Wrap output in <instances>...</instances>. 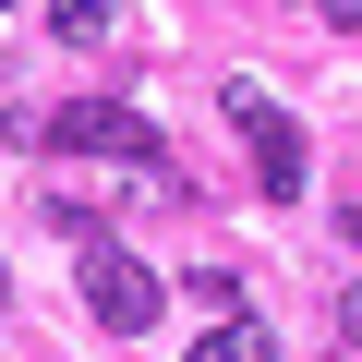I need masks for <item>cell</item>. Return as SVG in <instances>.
Listing matches in <instances>:
<instances>
[{
	"instance_id": "1",
	"label": "cell",
	"mask_w": 362,
	"mask_h": 362,
	"mask_svg": "<svg viewBox=\"0 0 362 362\" xmlns=\"http://www.w3.org/2000/svg\"><path fill=\"white\" fill-rule=\"evenodd\" d=\"M218 109H230V133L254 145V181H266V194L290 206L302 181H314V169H302V133H290V109H278V97H266L254 73H242V85H218Z\"/></svg>"
},
{
	"instance_id": "2",
	"label": "cell",
	"mask_w": 362,
	"mask_h": 362,
	"mask_svg": "<svg viewBox=\"0 0 362 362\" xmlns=\"http://www.w3.org/2000/svg\"><path fill=\"white\" fill-rule=\"evenodd\" d=\"M49 145H61V157H133V169H169L157 133H145V109H121V97H73V109H49Z\"/></svg>"
},
{
	"instance_id": "3",
	"label": "cell",
	"mask_w": 362,
	"mask_h": 362,
	"mask_svg": "<svg viewBox=\"0 0 362 362\" xmlns=\"http://www.w3.org/2000/svg\"><path fill=\"white\" fill-rule=\"evenodd\" d=\"M157 302H169V290H157V266H133V254H109V242L85 254V314H97L109 338H145V326H157Z\"/></svg>"
},
{
	"instance_id": "4",
	"label": "cell",
	"mask_w": 362,
	"mask_h": 362,
	"mask_svg": "<svg viewBox=\"0 0 362 362\" xmlns=\"http://www.w3.org/2000/svg\"><path fill=\"white\" fill-rule=\"evenodd\" d=\"M194 362H278V338H266V314L242 302V314H206V338H194Z\"/></svg>"
},
{
	"instance_id": "5",
	"label": "cell",
	"mask_w": 362,
	"mask_h": 362,
	"mask_svg": "<svg viewBox=\"0 0 362 362\" xmlns=\"http://www.w3.org/2000/svg\"><path fill=\"white\" fill-rule=\"evenodd\" d=\"M49 37L61 49H109L121 37V0H49Z\"/></svg>"
},
{
	"instance_id": "6",
	"label": "cell",
	"mask_w": 362,
	"mask_h": 362,
	"mask_svg": "<svg viewBox=\"0 0 362 362\" xmlns=\"http://www.w3.org/2000/svg\"><path fill=\"white\" fill-rule=\"evenodd\" d=\"M338 326H350V338H362V278H350V290H338Z\"/></svg>"
},
{
	"instance_id": "7",
	"label": "cell",
	"mask_w": 362,
	"mask_h": 362,
	"mask_svg": "<svg viewBox=\"0 0 362 362\" xmlns=\"http://www.w3.org/2000/svg\"><path fill=\"white\" fill-rule=\"evenodd\" d=\"M314 13H326V25H362V0H314Z\"/></svg>"
},
{
	"instance_id": "8",
	"label": "cell",
	"mask_w": 362,
	"mask_h": 362,
	"mask_svg": "<svg viewBox=\"0 0 362 362\" xmlns=\"http://www.w3.org/2000/svg\"><path fill=\"white\" fill-rule=\"evenodd\" d=\"M0 326H13V278H0Z\"/></svg>"
},
{
	"instance_id": "9",
	"label": "cell",
	"mask_w": 362,
	"mask_h": 362,
	"mask_svg": "<svg viewBox=\"0 0 362 362\" xmlns=\"http://www.w3.org/2000/svg\"><path fill=\"white\" fill-rule=\"evenodd\" d=\"M0 13H13V0H0Z\"/></svg>"
},
{
	"instance_id": "10",
	"label": "cell",
	"mask_w": 362,
	"mask_h": 362,
	"mask_svg": "<svg viewBox=\"0 0 362 362\" xmlns=\"http://www.w3.org/2000/svg\"><path fill=\"white\" fill-rule=\"evenodd\" d=\"M302 13H314V0H302Z\"/></svg>"
}]
</instances>
